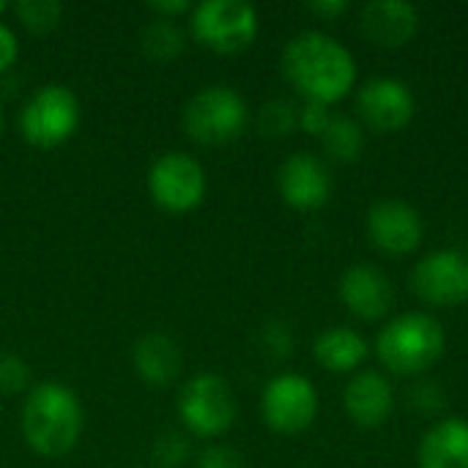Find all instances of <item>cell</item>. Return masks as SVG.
I'll return each mask as SVG.
<instances>
[{
	"label": "cell",
	"mask_w": 468,
	"mask_h": 468,
	"mask_svg": "<svg viewBox=\"0 0 468 468\" xmlns=\"http://www.w3.org/2000/svg\"><path fill=\"white\" fill-rule=\"evenodd\" d=\"M282 71L304 101L337 104L356 85L351 49L324 30H304L282 49Z\"/></svg>",
	"instance_id": "6da1fadb"
},
{
	"label": "cell",
	"mask_w": 468,
	"mask_h": 468,
	"mask_svg": "<svg viewBox=\"0 0 468 468\" xmlns=\"http://www.w3.org/2000/svg\"><path fill=\"white\" fill-rule=\"evenodd\" d=\"M85 414L77 392L58 381H44L27 389L19 417V431L25 444L47 458L69 455L82 436Z\"/></svg>",
	"instance_id": "7a4b0ae2"
},
{
	"label": "cell",
	"mask_w": 468,
	"mask_h": 468,
	"mask_svg": "<svg viewBox=\"0 0 468 468\" xmlns=\"http://www.w3.org/2000/svg\"><path fill=\"white\" fill-rule=\"evenodd\" d=\"M447 348V332L428 313H403L384 324L376 337L378 362L395 376L428 373Z\"/></svg>",
	"instance_id": "3957f363"
},
{
	"label": "cell",
	"mask_w": 468,
	"mask_h": 468,
	"mask_svg": "<svg viewBox=\"0 0 468 468\" xmlns=\"http://www.w3.org/2000/svg\"><path fill=\"white\" fill-rule=\"evenodd\" d=\"M16 126L33 148H58L71 140L80 126V99L71 88L47 82L27 96Z\"/></svg>",
	"instance_id": "277c9868"
},
{
	"label": "cell",
	"mask_w": 468,
	"mask_h": 468,
	"mask_svg": "<svg viewBox=\"0 0 468 468\" xmlns=\"http://www.w3.org/2000/svg\"><path fill=\"white\" fill-rule=\"evenodd\" d=\"M250 110L230 85H206L184 107V129L200 145H225L244 134Z\"/></svg>",
	"instance_id": "5b68a950"
},
{
	"label": "cell",
	"mask_w": 468,
	"mask_h": 468,
	"mask_svg": "<svg viewBox=\"0 0 468 468\" xmlns=\"http://www.w3.org/2000/svg\"><path fill=\"white\" fill-rule=\"evenodd\" d=\"M189 30L214 52L239 55L255 44L261 19L247 0H203L189 14Z\"/></svg>",
	"instance_id": "8992f818"
},
{
	"label": "cell",
	"mask_w": 468,
	"mask_h": 468,
	"mask_svg": "<svg viewBox=\"0 0 468 468\" xmlns=\"http://www.w3.org/2000/svg\"><path fill=\"white\" fill-rule=\"evenodd\" d=\"M239 403L230 384L217 373L192 376L178 395V417L197 439H217L236 422Z\"/></svg>",
	"instance_id": "52a82bcc"
},
{
	"label": "cell",
	"mask_w": 468,
	"mask_h": 468,
	"mask_svg": "<svg viewBox=\"0 0 468 468\" xmlns=\"http://www.w3.org/2000/svg\"><path fill=\"white\" fill-rule=\"evenodd\" d=\"M145 186L159 208L170 214H186L203 203L208 181L203 165L195 156L184 151H165L148 167Z\"/></svg>",
	"instance_id": "ba28073f"
},
{
	"label": "cell",
	"mask_w": 468,
	"mask_h": 468,
	"mask_svg": "<svg viewBox=\"0 0 468 468\" xmlns=\"http://www.w3.org/2000/svg\"><path fill=\"white\" fill-rule=\"evenodd\" d=\"M318 409H321V400H318L315 384L299 373L274 376L261 395L263 422L269 425V431L280 436L304 433L315 422Z\"/></svg>",
	"instance_id": "9c48e42d"
},
{
	"label": "cell",
	"mask_w": 468,
	"mask_h": 468,
	"mask_svg": "<svg viewBox=\"0 0 468 468\" xmlns=\"http://www.w3.org/2000/svg\"><path fill=\"white\" fill-rule=\"evenodd\" d=\"M411 285L431 307H461L468 302V252L444 247L422 255L414 266Z\"/></svg>",
	"instance_id": "30bf717a"
},
{
	"label": "cell",
	"mask_w": 468,
	"mask_h": 468,
	"mask_svg": "<svg viewBox=\"0 0 468 468\" xmlns=\"http://www.w3.org/2000/svg\"><path fill=\"white\" fill-rule=\"evenodd\" d=\"M414 115L417 99L398 77H373L356 90V121L376 134H398Z\"/></svg>",
	"instance_id": "8fae6325"
},
{
	"label": "cell",
	"mask_w": 468,
	"mask_h": 468,
	"mask_svg": "<svg viewBox=\"0 0 468 468\" xmlns=\"http://www.w3.org/2000/svg\"><path fill=\"white\" fill-rule=\"evenodd\" d=\"M367 236L384 255L403 258L420 250L425 239V222L411 203L400 197H384L367 211Z\"/></svg>",
	"instance_id": "7c38bea8"
},
{
	"label": "cell",
	"mask_w": 468,
	"mask_h": 468,
	"mask_svg": "<svg viewBox=\"0 0 468 468\" xmlns=\"http://www.w3.org/2000/svg\"><path fill=\"white\" fill-rule=\"evenodd\" d=\"M280 197L296 211H318L332 197V173L315 154H291L277 170Z\"/></svg>",
	"instance_id": "4fadbf2b"
},
{
	"label": "cell",
	"mask_w": 468,
	"mask_h": 468,
	"mask_svg": "<svg viewBox=\"0 0 468 468\" xmlns=\"http://www.w3.org/2000/svg\"><path fill=\"white\" fill-rule=\"evenodd\" d=\"M346 310L362 321H381L395 307L392 280L373 263H354L343 271L337 285Z\"/></svg>",
	"instance_id": "5bb4252c"
},
{
	"label": "cell",
	"mask_w": 468,
	"mask_h": 468,
	"mask_svg": "<svg viewBox=\"0 0 468 468\" xmlns=\"http://www.w3.org/2000/svg\"><path fill=\"white\" fill-rule=\"evenodd\" d=\"M359 33L384 49L406 47L420 30V11L406 0H370L359 8L356 16Z\"/></svg>",
	"instance_id": "9a60e30c"
},
{
	"label": "cell",
	"mask_w": 468,
	"mask_h": 468,
	"mask_svg": "<svg viewBox=\"0 0 468 468\" xmlns=\"http://www.w3.org/2000/svg\"><path fill=\"white\" fill-rule=\"evenodd\" d=\"M343 406L348 420L356 428H381L389 422L395 411V389L392 381L378 370H359L351 376L343 392Z\"/></svg>",
	"instance_id": "2e32d148"
},
{
	"label": "cell",
	"mask_w": 468,
	"mask_h": 468,
	"mask_svg": "<svg viewBox=\"0 0 468 468\" xmlns=\"http://www.w3.org/2000/svg\"><path fill=\"white\" fill-rule=\"evenodd\" d=\"M420 468H468V420L447 417L431 425L417 447Z\"/></svg>",
	"instance_id": "e0dca14e"
},
{
	"label": "cell",
	"mask_w": 468,
	"mask_h": 468,
	"mask_svg": "<svg viewBox=\"0 0 468 468\" xmlns=\"http://www.w3.org/2000/svg\"><path fill=\"white\" fill-rule=\"evenodd\" d=\"M132 365L145 384L170 387L181 376L184 359H181V348L173 337H167L162 332H148L134 343Z\"/></svg>",
	"instance_id": "ac0fdd59"
},
{
	"label": "cell",
	"mask_w": 468,
	"mask_h": 468,
	"mask_svg": "<svg viewBox=\"0 0 468 468\" xmlns=\"http://www.w3.org/2000/svg\"><path fill=\"white\" fill-rule=\"evenodd\" d=\"M370 346L362 332L351 326H329L313 343L315 362L329 373H359Z\"/></svg>",
	"instance_id": "d6986e66"
},
{
	"label": "cell",
	"mask_w": 468,
	"mask_h": 468,
	"mask_svg": "<svg viewBox=\"0 0 468 468\" xmlns=\"http://www.w3.org/2000/svg\"><path fill=\"white\" fill-rule=\"evenodd\" d=\"M324 151L335 159V162H343V165H351L362 156L365 151V126L351 118V115H332L326 132L318 137Z\"/></svg>",
	"instance_id": "ffe728a7"
},
{
	"label": "cell",
	"mask_w": 468,
	"mask_h": 468,
	"mask_svg": "<svg viewBox=\"0 0 468 468\" xmlns=\"http://www.w3.org/2000/svg\"><path fill=\"white\" fill-rule=\"evenodd\" d=\"M140 47L145 52V58L167 63L173 58H178L186 47V36L181 30V25L176 19H151L143 33H140Z\"/></svg>",
	"instance_id": "44dd1931"
},
{
	"label": "cell",
	"mask_w": 468,
	"mask_h": 468,
	"mask_svg": "<svg viewBox=\"0 0 468 468\" xmlns=\"http://www.w3.org/2000/svg\"><path fill=\"white\" fill-rule=\"evenodd\" d=\"M16 19L33 33H49L63 16V3L58 0H19L14 3Z\"/></svg>",
	"instance_id": "7402d4cb"
},
{
	"label": "cell",
	"mask_w": 468,
	"mask_h": 468,
	"mask_svg": "<svg viewBox=\"0 0 468 468\" xmlns=\"http://www.w3.org/2000/svg\"><path fill=\"white\" fill-rule=\"evenodd\" d=\"M299 126V107L288 99H271L258 112V129L266 137H285Z\"/></svg>",
	"instance_id": "603a6c76"
},
{
	"label": "cell",
	"mask_w": 468,
	"mask_h": 468,
	"mask_svg": "<svg viewBox=\"0 0 468 468\" xmlns=\"http://www.w3.org/2000/svg\"><path fill=\"white\" fill-rule=\"evenodd\" d=\"M189 452H192V444L184 433H176V431H165L156 441H154V450H151V458L159 468H181L189 461Z\"/></svg>",
	"instance_id": "cb8c5ba5"
},
{
	"label": "cell",
	"mask_w": 468,
	"mask_h": 468,
	"mask_svg": "<svg viewBox=\"0 0 468 468\" xmlns=\"http://www.w3.org/2000/svg\"><path fill=\"white\" fill-rule=\"evenodd\" d=\"M30 389V367L14 356V354H0V398H14V395H27Z\"/></svg>",
	"instance_id": "d4e9b609"
},
{
	"label": "cell",
	"mask_w": 468,
	"mask_h": 468,
	"mask_svg": "<svg viewBox=\"0 0 468 468\" xmlns=\"http://www.w3.org/2000/svg\"><path fill=\"white\" fill-rule=\"evenodd\" d=\"M332 115H335V112H332L326 104L304 101V104L299 107V129H302V132H307V134H313V137H321V134L326 132V126H329Z\"/></svg>",
	"instance_id": "484cf974"
},
{
	"label": "cell",
	"mask_w": 468,
	"mask_h": 468,
	"mask_svg": "<svg viewBox=\"0 0 468 468\" xmlns=\"http://www.w3.org/2000/svg\"><path fill=\"white\" fill-rule=\"evenodd\" d=\"M197 468H247V463H244V455L236 452L233 447L211 444L200 452Z\"/></svg>",
	"instance_id": "4316f807"
},
{
	"label": "cell",
	"mask_w": 468,
	"mask_h": 468,
	"mask_svg": "<svg viewBox=\"0 0 468 468\" xmlns=\"http://www.w3.org/2000/svg\"><path fill=\"white\" fill-rule=\"evenodd\" d=\"M263 346L277 354V356H288L291 354V346H293V335L285 324L274 321V324H266L263 329Z\"/></svg>",
	"instance_id": "83f0119b"
},
{
	"label": "cell",
	"mask_w": 468,
	"mask_h": 468,
	"mask_svg": "<svg viewBox=\"0 0 468 468\" xmlns=\"http://www.w3.org/2000/svg\"><path fill=\"white\" fill-rule=\"evenodd\" d=\"M192 8H195L192 0H151L148 3V11L156 19H178L184 14H192Z\"/></svg>",
	"instance_id": "f1b7e54d"
},
{
	"label": "cell",
	"mask_w": 468,
	"mask_h": 468,
	"mask_svg": "<svg viewBox=\"0 0 468 468\" xmlns=\"http://www.w3.org/2000/svg\"><path fill=\"white\" fill-rule=\"evenodd\" d=\"M16 58H19V41H16V33H14L5 22H0V74H3V71H8V69L16 63Z\"/></svg>",
	"instance_id": "f546056e"
},
{
	"label": "cell",
	"mask_w": 468,
	"mask_h": 468,
	"mask_svg": "<svg viewBox=\"0 0 468 468\" xmlns=\"http://www.w3.org/2000/svg\"><path fill=\"white\" fill-rule=\"evenodd\" d=\"M307 11L332 22V19H340L343 14H348L351 3L348 0H313V3H307Z\"/></svg>",
	"instance_id": "4dcf8cb0"
},
{
	"label": "cell",
	"mask_w": 468,
	"mask_h": 468,
	"mask_svg": "<svg viewBox=\"0 0 468 468\" xmlns=\"http://www.w3.org/2000/svg\"><path fill=\"white\" fill-rule=\"evenodd\" d=\"M5 11H8V3H5V0H0V16H3Z\"/></svg>",
	"instance_id": "1f68e13d"
},
{
	"label": "cell",
	"mask_w": 468,
	"mask_h": 468,
	"mask_svg": "<svg viewBox=\"0 0 468 468\" xmlns=\"http://www.w3.org/2000/svg\"><path fill=\"white\" fill-rule=\"evenodd\" d=\"M0 137H3V110H0Z\"/></svg>",
	"instance_id": "d6a6232c"
}]
</instances>
